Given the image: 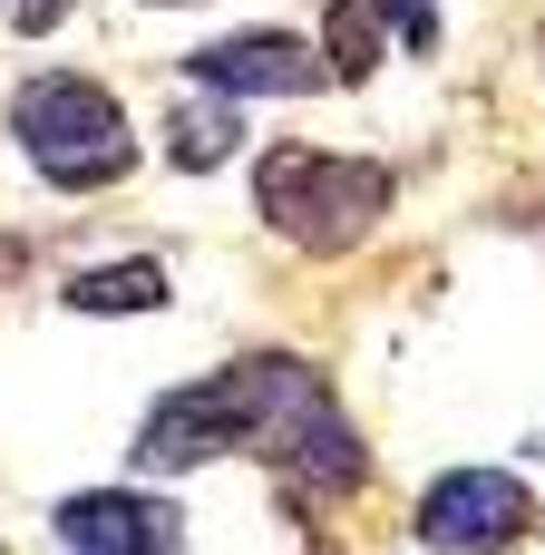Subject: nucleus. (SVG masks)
<instances>
[{"label": "nucleus", "mask_w": 545, "mask_h": 555, "mask_svg": "<svg viewBox=\"0 0 545 555\" xmlns=\"http://www.w3.org/2000/svg\"><path fill=\"white\" fill-rule=\"evenodd\" d=\"M224 371H234V400H244V449L293 498H351L371 478V449H361L351 410L332 400L322 361H302V351H244Z\"/></svg>", "instance_id": "obj_1"}, {"label": "nucleus", "mask_w": 545, "mask_h": 555, "mask_svg": "<svg viewBox=\"0 0 545 555\" xmlns=\"http://www.w3.org/2000/svg\"><path fill=\"white\" fill-rule=\"evenodd\" d=\"M400 176L380 156H341V146H263L254 156V215L293 244V254H351L361 234H380Z\"/></svg>", "instance_id": "obj_2"}, {"label": "nucleus", "mask_w": 545, "mask_h": 555, "mask_svg": "<svg viewBox=\"0 0 545 555\" xmlns=\"http://www.w3.org/2000/svg\"><path fill=\"white\" fill-rule=\"evenodd\" d=\"M10 137L39 166V185L59 195H98L137 166V127L117 107V88H98L88 68H39L10 88Z\"/></svg>", "instance_id": "obj_3"}, {"label": "nucleus", "mask_w": 545, "mask_h": 555, "mask_svg": "<svg viewBox=\"0 0 545 555\" xmlns=\"http://www.w3.org/2000/svg\"><path fill=\"white\" fill-rule=\"evenodd\" d=\"M410 537L429 555H507L536 537V488L517 468H439L410 507Z\"/></svg>", "instance_id": "obj_4"}, {"label": "nucleus", "mask_w": 545, "mask_h": 555, "mask_svg": "<svg viewBox=\"0 0 545 555\" xmlns=\"http://www.w3.org/2000/svg\"><path fill=\"white\" fill-rule=\"evenodd\" d=\"M244 449V400H234V371H205V380H176L166 400H146L127 459L137 478H185V468H215Z\"/></svg>", "instance_id": "obj_5"}, {"label": "nucleus", "mask_w": 545, "mask_h": 555, "mask_svg": "<svg viewBox=\"0 0 545 555\" xmlns=\"http://www.w3.org/2000/svg\"><path fill=\"white\" fill-rule=\"evenodd\" d=\"M185 78L215 88V98H312L332 78V59H322V39L254 20V29H224L205 49H185Z\"/></svg>", "instance_id": "obj_6"}, {"label": "nucleus", "mask_w": 545, "mask_h": 555, "mask_svg": "<svg viewBox=\"0 0 545 555\" xmlns=\"http://www.w3.org/2000/svg\"><path fill=\"white\" fill-rule=\"evenodd\" d=\"M49 527H59L68 555H176L185 546V517L146 488H68L49 507Z\"/></svg>", "instance_id": "obj_7"}, {"label": "nucleus", "mask_w": 545, "mask_h": 555, "mask_svg": "<svg viewBox=\"0 0 545 555\" xmlns=\"http://www.w3.org/2000/svg\"><path fill=\"white\" fill-rule=\"evenodd\" d=\"M234 146H244V98H215V88H195V98H176V107H166V166H185V176H215Z\"/></svg>", "instance_id": "obj_8"}, {"label": "nucleus", "mask_w": 545, "mask_h": 555, "mask_svg": "<svg viewBox=\"0 0 545 555\" xmlns=\"http://www.w3.org/2000/svg\"><path fill=\"white\" fill-rule=\"evenodd\" d=\"M166 293H176L166 263H156V254H127V263H88L59 302L88 312V322H127V312H166Z\"/></svg>", "instance_id": "obj_9"}, {"label": "nucleus", "mask_w": 545, "mask_h": 555, "mask_svg": "<svg viewBox=\"0 0 545 555\" xmlns=\"http://www.w3.org/2000/svg\"><path fill=\"white\" fill-rule=\"evenodd\" d=\"M380 49H400L390 20H380V0H332V10H322V59H332L341 88H361V78L380 68Z\"/></svg>", "instance_id": "obj_10"}, {"label": "nucleus", "mask_w": 545, "mask_h": 555, "mask_svg": "<svg viewBox=\"0 0 545 555\" xmlns=\"http://www.w3.org/2000/svg\"><path fill=\"white\" fill-rule=\"evenodd\" d=\"M380 20L410 59H439V0H380Z\"/></svg>", "instance_id": "obj_11"}, {"label": "nucleus", "mask_w": 545, "mask_h": 555, "mask_svg": "<svg viewBox=\"0 0 545 555\" xmlns=\"http://www.w3.org/2000/svg\"><path fill=\"white\" fill-rule=\"evenodd\" d=\"M0 20H10L20 39H49V29L68 20V0H0Z\"/></svg>", "instance_id": "obj_12"}, {"label": "nucleus", "mask_w": 545, "mask_h": 555, "mask_svg": "<svg viewBox=\"0 0 545 555\" xmlns=\"http://www.w3.org/2000/svg\"><path fill=\"white\" fill-rule=\"evenodd\" d=\"M20 273H29V244H20V234H0V283H20Z\"/></svg>", "instance_id": "obj_13"}, {"label": "nucleus", "mask_w": 545, "mask_h": 555, "mask_svg": "<svg viewBox=\"0 0 545 555\" xmlns=\"http://www.w3.org/2000/svg\"><path fill=\"white\" fill-rule=\"evenodd\" d=\"M146 10H195V0H146Z\"/></svg>", "instance_id": "obj_14"}, {"label": "nucleus", "mask_w": 545, "mask_h": 555, "mask_svg": "<svg viewBox=\"0 0 545 555\" xmlns=\"http://www.w3.org/2000/svg\"><path fill=\"white\" fill-rule=\"evenodd\" d=\"M536 59H545V29H536Z\"/></svg>", "instance_id": "obj_15"}, {"label": "nucleus", "mask_w": 545, "mask_h": 555, "mask_svg": "<svg viewBox=\"0 0 545 555\" xmlns=\"http://www.w3.org/2000/svg\"><path fill=\"white\" fill-rule=\"evenodd\" d=\"M0 555H10V546H0Z\"/></svg>", "instance_id": "obj_16"}]
</instances>
